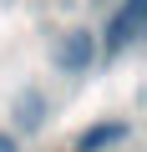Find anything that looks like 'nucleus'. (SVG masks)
Returning a JSON list of instances; mask_svg holds the SVG:
<instances>
[{
  "instance_id": "f03ea898",
  "label": "nucleus",
  "mask_w": 147,
  "mask_h": 152,
  "mask_svg": "<svg viewBox=\"0 0 147 152\" xmlns=\"http://www.w3.org/2000/svg\"><path fill=\"white\" fill-rule=\"evenodd\" d=\"M91 61H97V41H91V31L76 26V31L61 36V46H56V66H61L66 76H81Z\"/></svg>"
},
{
  "instance_id": "7ed1b4c3",
  "label": "nucleus",
  "mask_w": 147,
  "mask_h": 152,
  "mask_svg": "<svg viewBox=\"0 0 147 152\" xmlns=\"http://www.w3.org/2000/svg\"><path fill=\"white\" fill-rule=\"evenodd\" d=\"M122 137H127V127H122V122H102V127H91V132L81 137V152H97V147L122 142Z\"/></svg>"
},
{
  "instance_id": "f257e3e1",
  "label": "nucleus",
  "mask_w": 147,
  "mask_h": 152,
  "mask_svg": "<svg viewBox=\"0 0 147 152\" xmlns=\"http://www.w3.org/2000/svg\"><path fill=\"white\" fill-rule=\"evenodd\" d=\"M142 20H147V0H122V10L107 20V56H122L142 36Z\"/></svg>"
},
{
  "instance_id": "20e7f679",
  "label": "nucleus",
  "mask_w": 147,
  "mask_h": 152,
  "mask_svg": "<svg viewBox=\"0 0 147 152\" xmlns=\"http://www.w3.org/2000/svg\"><path fill=\"white\" fill-rule=\"evenodd\" d=\"M0 152H20V147H15V137H10V132H0Z\"/></svg>"
}]
</instances>
